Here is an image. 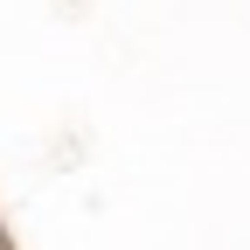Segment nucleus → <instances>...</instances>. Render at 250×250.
Instances as JSON below:
<instances>
[]
</instances>
